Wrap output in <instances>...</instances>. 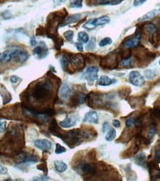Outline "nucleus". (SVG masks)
I'll return each instance as SVG.
<instances>
[{
    "label": "nucleus",
    "instance_id": "obj_1",
    "mask_svg": "<svg viewBox=\"0 0 160 181\" xmlns=\"http://www.w3.org/2000/svg\"><path fill=\"white\" fill-rule=\"evenodd\" d=\"M53 83L51 79H45L36 83L30 92V97L34 100L42 102L50 97L52 93Z\"/></svg>",
    "mask_w": 160,
    "mask_h": 181
},
{
    "label": "nucleus",
    "instance_id": "obj_19",
    "mask_svg": "<svg viewBox=\"0 0 160 181\" xmlns=\"http://www.w3.org/2000/svg\"><path fill=\"white\" fill-rule=\"evenodd\" d=\"M54 166H55L56 170L58 172H65L67 169V166L66 163H64V162L60 161V160H56L54 162Z\"/></svg>",
    "mask_w": 160,
    "mask_h": 181
},
{
    "label": "nucleus",
    "instance_id": "obj_41",
    "mask_svg": "<svg viewBox=\"0 0 160 181\" xmlns=\"http://www.w3.org/2000/svg\"><path fill=\"white\" fill-rule=\"evenodd\" d=\"M45 33H46V31H45V30L42 27H39V28L36 30V35H41V36H42V35H45Z\"/></svg>",
    "mask_w": 160,
    "mask_h": 181
},
{
    "label": "nucleus",
    "instance_id": "obj_30",
    "mask_svg": "<svg viewBox=\"0 0 160 181\" xmlns=\"http://www.w3.org/2000/svg\"><path fill=\"white\" fill-rule=\"evenodd\" d=\"M70 8H83V0H75L70 5Z\"/></svg>",
    "mask_w": 160,
    "mask_h": 181
},
{
    "label": "nucleus",
    "instance_id": "obj_11",
    "mask_svg": "<svg viewBox=\"0 0 160 181\" xmlns=\"http://www.w3.org/2000/svg\"><path fill=\"white\" fill-rule=\"evenodd\" d=\"M141 39V33L140 31H136V35L135 37L130 38V39H127L125 42H124V46L126 48H131L137 47L139 44L140 43Z\"/></svg>",
    "mask_w": 160,
    "mask_h": 181
},
{
    "label": "nucleus",
    "instance_id": "obj_14",
    "mask_svg": "<svg viewBox=\"0 0 160 181\" xmlns=\"http://www.w3.org/2000/svg\"><path fill=\"white\" fill-rule=\"evenodd\" d=\"M99 120V117H98V114L96 111H89L85 115L84 119H83V122L88 123H92V124H96L98 123Z\"/></svg>",
    "mask_w": 160,
    "mask_h": 181
},
{
    "label": "nucleus",
    "instance_id": "obj_48",
    "mask_svg": "<svg viewBox=\"0 0 160 181\" xmlns=\"http://www.w3.org/2000/svg\"><path fill=\"white\" fill-rule=\"evenodd\" d=\"M66 1H67V0H54V2L56 5H61V4L65 2Z\"/></svg>",
    "mask_w": 160,
    "mask_h": 181
},
{
    "label": "nucleus",
    "instance_id": "obj_39",
    "mask_svg": "<svg viewBox=\"0 0 160 181\" xmlns=\"http://www.w3.org/2000/svg\"><path fill=\"white\" fill-rule=\"evenodd\" d=\"M145 2H146V0H134V2H133V5H134L135 7L140 6V5H143Z\"/></svg>",
    "mask_w": 160,
    "mask_h": 181
},
{
    "label": "nucleus",
    "instance_id": "obj_3",
    "mask_svg": "<svg viewBox=\"0 0 160 181\" xmlns=\"http://www.w3.org/2000/svg\"><path fill=\"white\" fill-rule=\"evenodd\" d=\"M110 22V17L108 16H102V17H99V18L91 19L88 20L85 24L83 25V28L85 29H88L89 31L93 30L96 28L97 26L103 25L108 24Z\"/></svg>",
    "mask_w": 160,
    "mask_h": 181
},
{
    "label": "nucleus",
    "instance_id": "obj_34",
    "mask_svg": "<svg viewBox=\"0 0 160 181\" xmlns=\"http://www.w3.org/2000/svg\"><path fill=\"white\" fill-rule=\"evenodd\" d=\"M132 63V59L131 57H129L127 59H122L120 61V65L121 66H128L130 65Z\"/></svg>",
    "mask_w": 160,
    "mask_h": 181
},
{
    "label": "nucleus",
    "instance_id": "obj_7",
    "mask_svg": "<svg viewBox=\"0 0 160 181\" xmlns=\"http://www.w3.org/2000/svg\"><path fill=\"white\" fill-rule=\"evenodd\" d=\"M83 76L88 81L89 84L92 85V82L98 79V68L94 66H90L86 69Z\"/></svg>",
    "mask_w": 160,
    "mask_h": 181
},
{
    "label": "nucleus",
    "instance_id": "obj_25",
    "mask_svg": "<svg viewBox=\"0 0 160 181\" xmlns=\"http://www.w3.org/2000/svg\"><path fill=\"white\" fill-rule=\"evenodd\" d=\"M130 89L129 87L124 88L123 89L120 90V92H119V96L121 97L122 98H123V99H126V98L128 97V95L130 94Z\"/></svg>",
    "mask_w": 160,
    "mask_h": 181
},
{
    "label": "nucleus",
    "instance_id": "obj_16",
    "mask_svg": "<svg viewBox=\"0 0 160 181\" xmlns=\"http://www.w3.org/2000/svg\"><path fill=\"white\" fill-rule=\"evenodd\" d=\"M82 17H83V14H73V15H70L69 16V17H65V19L64 20V23H63L62 25H69V24H72V23H76V22L79 21V20H81Z\"/></svg>",
    "mask_w": 160,
    "mask_h": 181
},
{
    "label": "nucleus",
    "instance_id": "obj_8",
    "mask_svg": "<svg viewBox=\"0 0 160 181\" xmlns=\"http://www.w3.org/2000/svg\"><path fill=\"white\" fill-rule=\"evenodd\" d=\"M129 79L130 82H131L132 85H136V86H142L145 84V79L143 76L141 75L139 72L136 71H131L129 74Z\"/></svg>",
    "mask_w": 160,
    "mask_h": 181
},
{
    "label": "nucleus",
    "instance_id": "obj_15",
    "mask_svg": "<svg viewBox=\"0 0 160 181\" xmlns=\"http://www.w3.org/2000/svg\"><path fill=\"white\" fill-rule=\"evenodd\" d=\"M59 94V97L62 100H67L70 98V94H71V90L69 88L68 85L64 84L60 88Z\"/></svg>",
    "mask_w": 160,
    "mask_h": 181
},
{
    "label": "nucleus",
    "instance_id": "obj_23",
    "mask_svg": "<svg viewBox=\"0 0 160 181\" xmlns=\"http://www.w3.org/2000/svg\"><path fill=\"white\" fill-rule=\"evenodd\" d=\"M78 40L83 43H88L89 42V36L86 32L81 31L78 33Z\"/></svg>",
    "mask_w": 160,
    "mask_h": 181
},
{
    "label": "nucleus",
    "instance_id": "obj_9",
    "mask_svg": "<svg viewBox=\"0 0 160 181\" xmlns=\"http://www.w3.org/2000/svg\"><path fill=\"white\" fill-rule=\"evenodd\" d=\"M33 55L36 56L38 59L41 60V59H44L47 57V55L48 54V49L45 42H41L39 46L34 48V49L33 50Z\"/></svg>",
    "mask_w": 160,
    "mask_h": 181
},
{
    "label": "nucleus",
    "instance_id": "obj_6",
    "mask_svg": "<svg viewBox=\"0 0 160 181\" xmlns=\"http://www.w3.org/2000/svg\"><path fill=\"white\" fill-rule=\"evenodd\" d=\"M79 171L84 177H90L96 173V166L90 163H83L78 166Z\"/></svg>",
    "mask_w": 160,
    "mask_h": 181
},
{
    "label": "nucleus",
    "instance_id": "obj_31",
    "mask_svg": "<svg viewBox=\"0 0 160 181\" xmlns=\"http://www.w3.org/2000/svg\"><path fill=\"white\" fill-rule=\"evenodd\" d=\"M64 36L68 42H73V31H67L64 32Z\"/></svg>",
    "mask_w": 160,
    "mask_h": 181
},
{
    "label": "nucleus",
    "instance_id": "obj_42",
    "mask_svg": "<svg viewBox=\"0 0 160 181\" xmlns=\"http://www.w3.org/2000/svg\"><path fill=\"white\" fill-rule=\"evenodd\" d=\"M109 129L110 127L108 123V122H105V123H103V125H102V132H103V133H105V132H106Z\"/></svg>",
    "mask_w": 160,
    "mask_h": 181
},
{
    "label": "nucleus",
    "instance_id": "obj_49",
    "mask_svg": "<svg viewBox=\"0 0 160 181\" xmlns=\"http://www.w3.org/2000/svg\"><path fill=\"white\" fill-rule=\"evenodd\" d=\"M159 65H160V60H159Z\"/></svg>",
    "mask_w": 160,
    "mask_h": 181
},
{
    "label": "nucleus",
    "instance_id": "obj_35",
    "mask_svg": "<svg viewBox=\"0 0 160 181\" xmlns=\"http://www.w3.org/2000/svg\"><path fill=\"white\" fill-rule=\"evenodd\" d=\"M135 124V118L134 117H130V118L127 119L125 121V126L127 129H130L133 125Z\"/></svg>",
    "mask_w": 160,
    "mask_h": 181
},
{
    "label": "nucleus",
    "instance_id": "obj_28",
    "mask_svg": "<svg viewBox=\"0 0 160 181\" xmlns=\"http://www.w3.org/2000/svg\"><path fill=\"white\" fill-rule=\"evenodd\" d=\"M95 47H96V38L93 37L91 38L90 42H88V44L86 46V48H87L88 51H93Z\"/></svg>",
    "mask_w": 160,
    "mask_h": 181
},
{
    "label": "nucleus",
    "instance_id": "obj_36",
    "mask_svg": "<svg viewBox=\"0 0 160 181\" xmlns=\"http://www.w3.org/2000/svg\"><path fill=\"white\" fill-rule=\"evenodd\" d=\"M37 169H39V170L42 171V172H45V174H47V172H48V169H47V163H41L40 165H39V166H37Z\"/></svg>",
    "mask_w": 160,
    "mask_h": 181
},
{
    "label": "nucleus",
    "instance_id": "obj_46",
    "mask_svg": "<svg viewBox=\"0 0 160 181\" xmlns=\"http://www.w3.org/2000/svg\"><path fill=\"white\" fill-rule=\"evenodd\" d=\"M37 41H36V39H35L34 37H32L31 39H30V45H31L32 47H35V46H36V45H37Z\"/></svg>",
    "mask_w": 160,
    "mask_h": 181
},
{
    "label": "nucleus",
    "instance_id": "obj_38",
    "mask_svg": "<svg viewBox=\"0 0 160 181\" xmlns=\"http://www.w3.org/2000/svg\"><path fill=\"white\" fill-rule=\"evenodd\" d=\"M10 81H11L12 83L15 84V83H17L19 81H20V78L18 76L14 75V76H11V77H10Z\"/></svg>",
    "mask_w": 160,
    "mask_h": 181
},
{
    "label": "nucleus",
    "instance_id": "obj_45",
    "mask_svg": "<svg viewBox=\"0 0 160 181\" xmlns=\"http://www.w3.org/2000/svg\"><path fill=\"white\" fill-rule=\"evenodd\" d=\"M155 157H156V160L158 163H160V149H158L156 151Z\"/></svg>",
    "mask_w": 160,
    "mask_h": 181
},
{
    "label": "nucleus",
    "instance_id": "obj_32",
    "mask_svg": "<svg viewBox=\"0 0 160 181\" xmlns=\"http://www.w3.org/2000/svg\"><path fill=\"white\" fill-rule=\"evenodd\" d=\"M66 151V148H64V147L62 146L60 144L57 143L56 145V150H55V153L56 154H62V153L65 152Z\"/></svg>",
    "mask_w": 160,
    "mask_h": 181
},
{
    "label": "nucleus",
    "instance_id": "obj_4",
    "mask_svg": "<svg viewBox=\"0 0 160 181\" xmlns=\"http://www.w3.org/2000/svg\"><path fill=\"white\" fill-rule=\"evenodd\" d=\"M68 59L72 66L76 70H82L85 65V58L81 54H70L68 55Z\"/></svg>",
    "mask_w": 160,
    "mask_h": 181
},
{
    "label": "nucleus",
    "instance_id": "obj_27",
    "mask_svg": "<svg viewBox=\"0 0 160 181\" xmlns=\"http://www.w3.org/2000/svg\"><path fill=\"white\" fill-rule=\"evenodd\" d=\"M156 72L154 71L146 70L145 71V76L148 79H150V80L153 79L154 78L156 77Z\"/></svg>",
    "mask_w": 160,
    "mask_h": 181
},
{
    "label": "nucleus",
    "instance_id": "obj_13",
    "mask_svg": "<svg viewBox=\"0 0 160 181\" xmlns=\"http://www.w3.org/2000/svg\"><path fill=\"white\" fill-rule=\"evenodd\" d=\"M12 59H14V54L11 48L9 49H7L2 54H0V63L2 64L8 63L12 60Z\"/></svg>",
    "mask_w": 160,
    "mask_h": 181
},
{
    "label": "nucleus",
    "instance_id": "obj_47",
    "mask_svg": "<svg viewBox=\"0 0 160 181\" xmlns=\"http://www.w3.org/2000/svg\"><path fill=\"white\" fill-rule=\"evenodd\" d=\"M113 125L115 128H119L120 127V122L117 120H113Z\"/></svg>",
    "mask_w": 160,
    "mask_h": 181
},
{
    "label": "nucleus",
    "instance_id": "obj_22",
    "mask_svg": "<svg viewBox=\"0 0 160 181\" xmlns=\"http://www.w3.org/2000/svg\"><path fill=\"white\" fill-rule=\"evenodd\" d=\"M136 140L138 141V144H141V145H148L150 144V140L148 138H146L145 137L142 136L140 133L137 134L136 136Z\"/></svg>",
    "mask_w": 160,
    "mask_h": 181
},
{
    "label": "nucleus",
    "instance_id": "obj_33",
    "mask_svg": "<svg viewBox=\"0 0 160 181\" xmlns=\"http://www.w3.org/2000/svg\"><path fill=\"white\" fill-rule=\"evenodd\" d=\"M156 126L153 124H152V126L150 128L149 131H148V139H152L153 137L156 134Z\"/></svg>",
    "mask_w": 160,
    "mask_h": 181
},
{
    "label": "nucleus",
    "instance_id": "obj_37",
    "mask_svg": "<svg viewBox=\"0 0 160 181\" xmlns=\"http://www.w3.org/2000/svg\"><path fill=\"white\" fill-rule=\"evenodd\" d=\"M8 170L5 166H2V165H0V174L2 175H6L8 174Z\"/></svg>",
    "mask_w": 160,
    "mask_h": 181
},
{
    "label": "nucleus",
    "instance_id": "obj_18",
    "mask_svg": "<svg viewBox=\"0 0 160 181\" xmlns=\"http://www.w3.org/2000/svg\"><path fill=\"white\" fill-rule=\"evenodd\" d=\"M114 82H116V80L111 79L109 76L103 75V76H101L99 79H98L97 84L99 85H102V86H108V85L114 83Z\"/></svg>",
    "mask_w": 160,
    "mask_h": 181
},
{
    "label": "nucleus",
    "instance_id": "obj_12",
    "mask_svg": "<svg viewBox=\"0 0 160 181\" xmlns=\"http://www.w3.org/2000/svg\"><path fill=\"white\" fill-rule=\"evenodd\" d=\"M77 117L75 115L68 116L64 120L60 122L59 126L64 129H69V128H71L72 126H75L77 123Z\"/></svg>",
    "mask_w": 160,
    "mask_h": 181
},
{
    "label": "nucleus",
    "instance_id": "obj_21",
    "mask_svg": "<svg viewBox=\"0 0 160 181\" xmlns=\"http://www.w3.org/2000/svg\"><path fill=\"white\" fill-rule=\"evenodd\" d=\"M144 31L147 33V34L151 35L153 34L156 31V28L155 25L153 24H147L143 26Z\"/></svg>",
    "mask_w": 160,
    "mask_h": 181
},
{
    "label": "nucleus",
    "instance_id": "obj_20",
    "mask_svg": "<svg viewBox=\"0 0 160 181\" xmlns=\"http://www.w3.org/2000/svg\"><path fill=\"white\" fill-rule=\"evenodd\" d=\"M135 160H136V163L139 166H142V167L146 166V157H145V154L144 153L137 154Z\"/></svg>",
    "mask_w": 160,
    "mask_h": 181
},
{
    "label": "nucleus",
    "instance_id": "obj_24",
    "mask_svg": "<svg viewBox=\"0 0 160 181\" xmlns=\"http://www.w3.org/2000/svg\"><path fill=\"white\" fill-rule=\"evenodd\" d=\"M60 63H61V65L62 68L63 70L64 71H67V69L69 68V59L67 56L63 55L62 57L61 60H60Z\"/></svg>",
    "mask_w": 160,
    "mask_h": 181
},
{
    "label": "nucleus",
    "instance_id": "obj_26",
    "mask_svg": "<svg viewBox=\"0 0 160 181\" xmlns=\"http://www.w3.org/2000/svg\"><path fill=\"white\" fill-rule=\"evenodd\" d=\"M116 135H117V132H116L115 129H110V131L108 132L106 136H105V140H106L107 141H112L115 138Z\"/></svg>",
    "mask_w": 160,
    "mask_h": 181
},
{
    "label": "nucleus",
    "instance_id": "obj_17",
    "mask_svg": "<svg viewBox=\"0 0 160 181\" xmlns=\"http://www.w3.org/2000/svg\"><path fill=\"white\" fill-rule=\"evenodd\" d=\"M159 13H160V7L158 8V9L153 10V11H150V12H148V14L144 15L143 17H142L140 19H139V22H144V21H147V20H151V19H153V17H155L156 16L158 15Z\"/></svg>",
    "mask_w": 160,
    "mask_h": 181
},
{
    "label": "nucleus",
    "instance_id": "obj_29",
    "mask_svg": "<svg viewBox=\"0 0 160 181\" xmlns=\"http://www.w3.org/2000/svg\"><path fill=\"white\" fill-rule=\"evenodd\" d=\"M112 43V39L110 37H105L102 39L99 42V46L100 47H105L106 45H111Z\"/></svg>",
    "mask_w": 160,
    "mask_h": 181
},
{
    "label": "nucleus",
    "instance_id": "obj_43",
    "mask_svg": "<svg viewBox=\"0 0 160 181\" xmlns=\"http://www.w3.org/2000/svg\"><path fill=\"white\" fill-rule=\"evenodd\" d=\"M124 0H111L109 5H119V4L122 3Z\"/></svg>",
    "mask_w": 160,
    "mask_h": 181
},
{
    "label": "nucleus",
    "instance_id": "obj_40",
    "mask_svg": "<svg viewBox=\"0 0 160 181\" xmlns=\"http://www.w3.org/2000/svg\"><path fill=\"white\" fill-rule=\"evenodd\" d=\"M6 130V123L0 122V133H3Z\"/></svg>",
    "mask_w": 160,
    "mask_h": 181
},
{
    "label": "nucleus",
    "instance_id": "obj_2",
    "mask_svg": "<svg viewBox=\"0 0 160 181\" xmlns=\"http://www.w3.org/2000/svg\"><path fill=\"white\" fill-rule=\"evenodd\" d=\"M119 65V54L112 52L101 60V67L105 69H115Z\"/></svg>",
    "mask_w": 160,
    "mask_h": 181
},
{
    "label": "nucleus",
    "instance_id": "obj_10",
    "mask_svg": "<svg viewBox=\"0 0 160 181\" xmlns=\"http://www.w3.org/2000/svg\"><path fill=\"white\" fill-rule=\"evenodd\" d=\"M34 145L43 151H49L52 148V143L47 139H38L34 141Z\"/></svg>",
    "mask_w": 160,
    "mask_h": 181
},
{
    "label": "nucleus",
    "instance_id": "obj_44",
    "mask_svg": "<svg viewBox=\"0 0 160 181\" xmlns=\"http://www.w3.org/2000/svg\"><path fill=\"white\" fill-rule=\"evenodd\" d=\"M76 48H77V50L79 51H83V50H84V48H83V44L80 43V42H76Z\"/></svg>",
    "mask_w": 160,
    "mask_h": 181
},
{
    "label": "nucleus",
    "instance_id": "obj_5",
    "mask_svg": "<svg viewBox=\"0 0 160 181\" xmlns=\"http://www.w3.org/2000/svg\"><path fill=\"white\" fill-rule=\"evenodd\" d=\"M14 54V59L19 63H24L28 60L29 54L27 51L19 47H11Z\"/></svg>",
    "mask_w": 160,
    "mask_h": 181
}]
</instances>
